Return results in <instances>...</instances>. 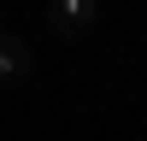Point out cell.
Instances as JSON below:
<instances>
[{"instance_id": "7a4b0ae2", "label": "cell", "mask_w": 147, "mask_h": 141, "mask_svg": "<svg viewBox=\"0 0 147 141\" xmlns=\"http://www.w3.org/2000/svg\"><path fill=\"white\" fill-rule=\"evenodd\" d=\"M30 65H35L30 41L12 35V30H0V82H24V77H30Z\"/></svg>"}, {"instance_id": "6da1fadb", "label": "cell", "mask_w": 147, "mask_h": 141, "mask_svg": "<svg viewBox=\"0 0 147 141\" xmlns=\"http://www.w3.org/2000/svg\"><path fill=\"white\" fill-rule=\"evenodd\" d=\"M94 18H100V0H47V30L53 35H88Z\"/></svg>"}]
</instances>
